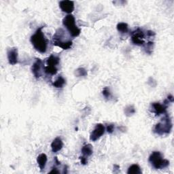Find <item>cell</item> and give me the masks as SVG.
Masks as SVG:
<instances>
[{
    "instance_id": "6da1fadb",
    "label": "cell",
    "mask_w": 174,
    "mask_h": 174,
    "mask_svg": "<svg viewBox=\"0 0 174 174\" xmlns=\"http://www.w3.org/2000/svg\"><path fill=\"white\" fill-rule=\"evenodd\" d=\"M44 27L38 28L35 34L31 37V42L35 49L40 53L46 52L48 46V40L42 31Z\"/></svg>"
},
{
    "instance_id": "7a4b0ae2",
    "label": "cell",
    "mask_w": 174,
    "mask_h": 174,
    "mask_svg": "<svg viewBox=\"0 0 174 174\" xmlns=\"http://www.w3.org/2000/svg\"><path fill=\"white\" fill-rule=\"evenodd\" d=\"M65 32L62 29H59L53 37V44L54 46L60 47L63 50H68L72 46V40H65L66 38Z\"/></svg>"
},
{
    "instance_id": "3957f363",
    "label": "cell",
    "mask_w": 174,
    "mask_h": 174,
    "mask_svg": "<svg viewBox=\"0 0 174 174\" xmlns=\"http://www.w3.org/2000/svg\"><path fill=\"white\" fill-rule=\"evenodd\" d=\"M149 162L156 169H161L168 167L169 162L168 160L164 159L160 152L154 151L149 156Z\"/></svg>"
},
{
    "instance_id": "277c9868",
    "label": "cell",
    "mask_w": 174,
    "mask_h": 174,
    "mask_svg": "<svg viewBox=\"0 0 174 174\" xmlns=\"http://www.w3.org/2000/svg\"><path fill=\"white\" fill-rule=\"evenodd\" d=\"M63 24L72 37H78L81 33V30L76 25V21L72 14H68L63 18Z\"/></svg>"
},
{
    "instance_id": "5b68a950",
    "label": "cell",
    "mask_w": 174,
    "mask_h": 174,
    "mask_svg": "<svg viewBox=\"0 0 174 174\" xmlns=\"http://www.w3.org/2000/svg\"><path fill=\"white\" fill-rule=\"evenodd\" d=\"M172 128V121L168 115H166L165 118L162 119V121L155 125L154 128V132L155 133L162 135L164 134H169Z\"/></svg>"
},
{
    "instance_id": "8992f818",
    "label": "cell",
    "mask_w": 174,
    "mask_h": 174,
    "mask_svg": "<svg viewBox=\"0 0 174 174\" xmlns=\"http://www.w3.org/2000/svg\"><path fill=\"white\" fill-rule=\"evenodd\" d=\"M145 35L140 28H137L131 33V42L137 46L144 45Z\"/></svg>"
},
{
    "instance_id": "52a82bcc",
    "label": "cell",
    "mask_w": 174,
    "mask_h": 174,
    "mask_svg": "<svg viewBox=\"0 0 174 174\" xmlns=\"http://www.w3.org/2000/svg\"><path fill=\"white\" fill-rule=\"evenodd\" d=\"M105 131V127L102 124H97L95 126L94 130L92 131V133L90 135V140L92 141H95L99 140L103 135L104 134Z\"/></svg>"
},
{
    "instance_id": "ba28073f",
    "label": "cell",
    "mask_w": 174,
    "mask_h": 174,
    "mask_svg": "<svg viewBox=\"0 0 174 174\" xmlns=\"http://www.w3.org/2000/svg\"><path fill=\"white\" fill-rule=\"evenodd\" d=\"M169 101L167 100L165 101V104H160V103H153L152 104V108L153 109V112L155 113L156 116H159L160 114H164L167 113V104Z\"/></svg>"
},
{
    "instance_id": "9c48e42d",
    "label": "cell",
    "mask_w": 174,
    "mask_h": 174,
    "mask_svg": "<svg viewBox=\"0 0 174 174\" xmlns=\"http://www.w3.org/2000/svg\"><path fill=\"white\" fill-rule=\"evenodd\" d=\"M8 59L10 65H16L18 62V54L17 48H11L8 50Z\"/></svg>"
},
{
    "instance_id": "30bf717a",
    "label": "cell",
    "mask_w": 174,
    "mask_h": 174,
    "mask_svg": "<svg viewBox=\"0 0 174 174\" xmlns=\"http://www.w3.org/2000/svg\"><path fill=\"white\" fill-rule=\"evenodd\" d=\"M42 61L40 59H36L31 67L32 73L35 77V78H39L42 75Z\"/></svg>"
},
{
    "instance_id": "8fae6325",
    "label": "cell",
    "mask_w": 174,
    "mask_h": 174,
    "mask_svg": "<svg viewBox=\"0 0 174 174\" xmlns=\"http://www.w3.org/2000/svg\"><path fill=\"white\" fill-rule=\"evenodd\" d=\"M59 7L63 12L67 14H71L74 10V3L72 1H61L59 2Z\"/></svg>"
},
{
    "instance_id": "7c38bea8",
    "label": "cell",
    "mask_w": 174,
    "mask_h": 174,
    "mask_svg": "<svg viewBox=\"0 0 174 174\" xmlns=\"http://www.w3.org/2000/svg\"><path fill=\"white\" fill-rule=\"evenodd\" d=\"M63 146V144L61 138L56 137L55 139L53 141L52 144H51V148H52V151L54 153L59 152V151H60L61 149H62Z\"/></svg>"
},
{
    "instance_id": "4fadbf2b",
    "label": "cell",
    "mask_w": 174,
    "mask_h": 174,
    "mask_svg": "<svg viewBox=\"0 0 174 174\" xmlns=\"http://www.w3.org/2000/svg\"><path fill=\"white\" fill-rule=\"evenodd\" d=\"M37 162L38 163V165H39L40 170L42 171L43 169H44L45 167H46V165L47 156L44 153L40 154L37 158Z\"/></svg>"
},
{
    "instance_id": "5bb4252c",
    "label": "cell",
    "mask_w": 174,
    "mask_h": 174,
    "mask_svg": "<svg viewBox=\"0 0 174 174\" xmlns=\"http://www.w3.org/2000/svg\"><path fill=\"white\" fill-rule=\"evenodd\" d=\"M59 61H60V59L59 57L54 56L53 54H51L46 60V64L48 66L57 67L58 64L59 63Z\"/></svg>"
},
{
    "instance_id": "9a60e30c",
    "label": "cell",
    "mask_w": 174,
    "mask_h": 174,
    "mask_svg": "<svg viewBox=\"0 0 174 174\" xmlns=\"http://www.w3.org/2000/svg\"><path fill=\"white\" fill-rule=\"evenodd\" d=\"M66 81L64 79L63 77L59 76L58 77L57 79L53 83V86L55 88H63V86L65 85Z\"/></svg>"
},
{
    "instance_id": "2e32d148",
    "label": "cell",
    "mask_w": 174,
    "mask_h": 174,
    "mask_svg": "<svg viewBox=\"0 0 174 174\" xmlns=\"http://www.w3.org/2000/svg\"><path fill=\"white\" fill-rule=\"evenodd\" d=\"M93 152V150L91 144H86L82 148V153L85 156H89L92 155Z\"/></svg>"
},
{
    "instance_id": "e0dca14e",
    "label": "cell",
    "mask_w": 174,
    "mask_h": 174,
    "mask_svg": "<svg viewBox=\"0 0 174 174\" xmlns=\"http://www.w3.org/2000/svg\"><path fill=\"white\" fill-rule=\"evenodd\" d=\"M128 174H141V170L140 169V166L137 165V164H134L129 167L127 171Z\"/></svg>"
},
{
    "instance_id": "ac0fdd59",
    "label": "cell",
    "mask_w": 174,
    "mask_h": 174,
    "mask_svg": "<svg viewBox=\"0 0 174 174\" xmlns=\"http://www.w3.org/2000/svg\"><path fill=\"white\" fill-rule=\"evenodd\" d=\"M117 30L121 34H127L129 31L128 25L125 22H119L117 25Z\"/></svg>"
},
{
    "instance_id": "d6986e66",
    "label": "cell",
    "mask_w": 174,
    "mask_h": 174,
    "mask_svg": "<svg viewBox=\"0 0 174 174\" xmlns=\"http://www.w3.org/2000/svg\"><path fill=\"white\" fill-rule=\"evenodd\" d=\"M45 73L47 74H49V75H55L57 73V67H53V66H46L44 67Z\"/></svg>"
},
{
    "instance_id": "ffe728a7",
    "label": "cell",
    "mask_w": 174,
    "mask_h": 174,
    "mask_svg": "<svg viewBox=\"0 0 174 174\" xmlns=\"http://www.w3.org/2000/svg\"><path fill=\"white\" fill-rule=\"evenodd\" d=\"M135 109L133 105H129L125 109V113L126 114V115L128 116V117H130V116L133 115V114H135Z\"/></svg>"
},
{
    "instance_id": "44dd1931",
    "label": "cell",
    "mask_w": 174,
    "mask_h": 174,
    "mask_svg": "<svg viewBox=\"0 0 174 174\" xmlns=\"http://www.w3.org/2000/svg\"><path fill=\"white\" fill-rule=\"evenodd\" d=\"M153 45H154V43L152 42H148L145 45L144 49L145 50H146V52L147 53L151 54V53H152V50L153 49Z\"/></svg>"
},
{
    "instance_id": "7402d4cb",
    "label": "cell",
    "mask_w": 174,
    "mask_h": 174,
    "mask_svg": "<svg viewBox=\"0 0 174 174\" xmlns=\"http://www.w3.org/2000/svg\"><path fill=\"white\" fill-rule=\"evenodd\" d=\"M102 93H103V95H104L106 99H109L111 97V93L108 87H105L104 89L103 90Z\"/></svg>"
},
{
    "instance_id": "603a6c76",
    "label": "cell",
    "mask_w": 174,
    "mask_h": 174,
    "mask_svg": "<svg viewBox=\"0 0 174 174\" xmlns=\"http://www.w3.org/2000/svg\"><path fill=\"white\" fill-rule=\"evenodd\" d=\"M76 71L77 75L78 76H85L87 75V72L86 71V69H85L84 68H78Z\"/></svg>"
},
{
    "instance_id": "cb8c5ba5",
    "label": "cell",
    "mask_w": 174,
    "mask_h": 174,
    "mask_svg": "<svg viewBox=\"0 0 174 174\" xmlns=\"http://www.w3.org/2000/svg\"><path fill=\"white\" fill-rule=\"evenodd\" d=\"M106 130L108 133H112L114 130V125H108L107 128H106Z\"/></svg>"
},
{
    "instance_id": "d4e9b609",
    "label": "cell",
    "mask_w": 174,
    "mask_h": 174,
    "mask_svg": "<svg viewBox=\"0 0 174 174\" xmlns=\"http://www.w3.org/2000/svg\"><path fill=\"white\" fill-rule=\"evenodd\" d=\"M80 162H81L82 165H86L87 164L86 158H85V156H80Z\"/></svg>"
},
{
    "instance_id": "484cf974",
    "label": "cell",
    "mask_w": 174,
    "mask_h": 174,
    "mask_svg": "<svg viewBox=\"0 0 174 174\" xmlns=\"http://www.w3.org/2000/svg\"><path fill=\"white\" fill-rule=\"evenodd\" d=\"M50 173H59V172L57 170V168H55V167H54V168L53 167L52 170L50 172Z\"/></svg>"
},
{
    "instance_id": "4316f807",
    "label": "cell",
    "mask_w": 174,
    "mask_h": 174,
    "mask_svg": "<svg viewBox=\"0 0 174 174\" xmlns=\"http://www.w3.org/2000/svg\"><path fill=\"white\" fill-rule=\"evenodd\" d=\"M168 100H169V101H170L171 102H173V97L172 95L168 96Z\"/></svg>"
},
{
    "instance_id": "83f0119b",
    "label": "cell",
    "mask_w": 174,
    "mask_h": 174,
    "mask_svg": "<svg viewBox=\"0 0 174 174\" xmlns=\"http://www.w3.org/2000/svg\"><path fill=\"white\" fill-rule=\"evenodd\" d=\"M54 160H55V161H56V163H57L56 164H57V165H60L61 163L59 162V160H58V159H57V157L54 158Z\"/></svg>"
}]
</instances>
